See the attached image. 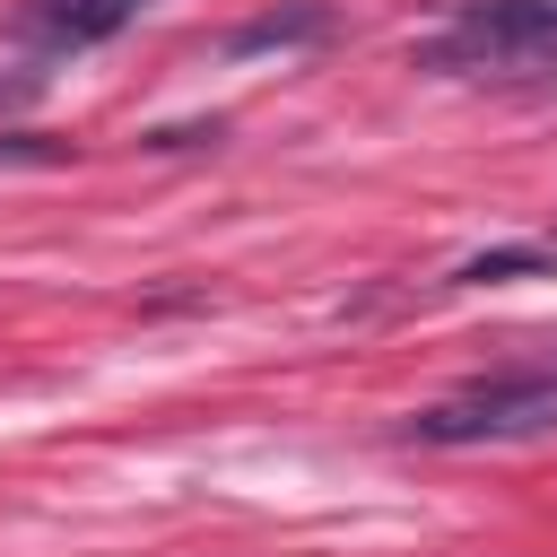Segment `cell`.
<instances>
[{
	"mask_svg": "<svg viewBox=\"0 0 557 557\" xmlns=\"http://www.w3.org/2000/svg\"><path fill=\"white\" fill-rule=\"evenodd\" d=\"M540 270H557L548 244H496V252H470L444 287H505V278H540Z\"/></svg>",
	"mask_w": 557,
	"mask_h": 557,
	"instance_id": "5",
	"label": "cell"
},
{
	"mask_svg": "<svg viewBox=\"0 0 557 557\" xmlns=\"http://www.w3.org/2000/svg\"><path fill=\"white\" fill-rule=\"evenodd\" d=\"M557 426V339H531L513 366L496 374H470L461 392H444L435 409H418L400 435L409 444H513V435H540Z\"/></svg>",
	"mask_w": 557,
	"mask_h": 557,
	"instance_id": "1",
	"label": "cell"
},
{
	"mask_svg": "<svg viewBox=\"0 0 557 557\" xmlns=\"http://www.w3.org/2000/svg\"><path fill=\"white\" fill-rule=\"evenodd\" d=\"M139 9H157V0H26V9H17V35H26L35 52H96V44H113Z\"/></svg>",
	"mask_w": 557,
	"mask_h": 557,
	"instance_id": "3",
	"label": "cell"
},
{
	"mask_svg": "<svg viewBox=\"0 0 557 557\" xmlns=\"http://www.w3.org/2000/svg\"><path fill=\"white\" fill-rule=\"evenodd\" d=\"M70 165V139H44V131H0V174H52Z\"/></svg>",
	"mask_w": 557,
	"mask_h": 557,
	"instance_id": "6",
	"label": "cell"
},
{
	"mask_svg": "<svg viewBox=\"0 0 557 557\" xmlns=\"http://www.w3.org/2000/svg\"><path fill=\"white\" fill-rule=\"evenodd\" d=\"M322 35H331V9H322V0H287V9L244 17L218 52H226V61H252V52H305V44H322Z\"/></svg>",
	"mask_w": 557,
	"mask_h": 557,
	"instance_id": "4",
	"label": "cell"
},
{
	"mask_svg": "<svg viewBox=\"0 0 557 557\" xmlns=\"http://www.w3.org/2000/svg\"><path fill=\"white\" fill-rule=\"evenodd\" d=\"M557 52V0H470L435 44H418V70H531Z\"/></svg>",
	"mask_w": 557,
	"mask_h": 557,
	"instance_id": "2",
	"label": "cell"
}]
</instances>
